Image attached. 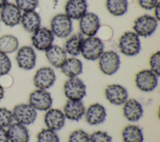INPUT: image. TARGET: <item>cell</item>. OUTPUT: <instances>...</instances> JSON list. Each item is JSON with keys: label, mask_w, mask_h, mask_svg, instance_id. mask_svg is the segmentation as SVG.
I'll return each instance as SVG.
<instances>
[{"label": "cell", "mask_w": 160, "mask_h": 142, "mask_svg": "<svg viewBox=\"0 0 160 142\" xmlns=\"http://www.w3.org/2000/svg\"><path fill=\"white\" fill-rule=\"evenodd\" d=\"M118 47L123 55L128 57L135 56L141 50L139 37L133 31L125 32L119 39Z\"/></svg>", "instance_id": "cell-1"}, {"label": "cell", "mask_w": 160, "mask_h": 142, "mask_svg": "<svg viewBox=\"0 0 160 142\" xmlns=\"http://www.w3.org/2000/svg\"><path fill=\"white\" fill-rule=\"evenodd\" d=\"M104 44L102 40L95 36L84 38L81 54L87 60L94 61L98 60L104 52Z\"/></svg>", "instance_id": "cell-2"}, {"label": "cell", "mask_w": 160, "mask_h": 142, "mask_svg": "<svg viewBox=\"0 0 160 142\" xmlns=\"http://www.w3.org/2000/svg\"><path fill=\"white\" fill-rule=\"evenodd\" d=\"M50 30L54 36L59 38H66L72 31V19L65 14H58L51 21Z\"/></svg>", "instance_id": "cell-3"}, {"label": "cell", "mask_w": 160, "mask_h": 142, "mask_svg": "<svg viewBox=\"0 0 160 142\" xmlns=\"http://www.w3.org/2000/svg\"><path fill=\"white\" fill-rule=\"evenodd\" d=\"M121 59L119 54L114 50L104 51L98 59V65L102 73L112 75L120 67Z\"/></svg>", "instance_id": "cell-4"}, {"label": "cell", "mask_w": 160, "mask_h": 142, "mask_svg": "<svg viewBox=\"0 0 160 142\" xmlns=\"http://www.w3.org/2000/svg\"><path fill=\"white\" fill-rule=\"evenodd\" d=\"M158 25V21L154 16L144 14L134 21L132 26L133 32L139 37H149L156 31Z\"/></svg>", "instance_id": "cell-5"}, {"label": "cell", "mask_w": 160, "mask_h": 142, "mask_svg": "<svg viewBox=\"0 0 160 142\" xmlns=\"http://www.w3.org/2000/svg\"><path fill=\"white\" fill-rule=\"evenodd\" d=\"M64 93L68 100H82L86 94V86L78 77L69 78L63 86Z\"/></svg>", "instance_id": "cell-6"}, {"label": "cell", "mask_w": 160, "mask_h": 142, "mask_svg": "<svg viewBox=\"0 0 160 142\" xmlns=\"http://www.w3.org/2000/svg\"><path fill=\"white\" fill-rule=\"evenodd\" d=\"M11 111L13 120L25 126L34 123L38 115L37 111L29 103L16 105Z\"/></svg>", "instance_id": "cell-7"}, {"label": "cell", "mask_w": 160, "mask_h": 142, "mask_svg": "<svg viewBox=\"0 0 160 142\" xmlns=\"http://www.w3.org/2000/svg\"><path fill=\"white\" fill-rule=\"evenodd\" d=\"M158 78L159 77L151 70L143 69L136 74L135 85L139 90L144 92H150L157 87Z\"/></svg>", "instance_id": "cell-8"}, {"label": "cell", "mask_w": 160, "mask_h": 142, "mask_svg": "<svg viewBox=\"0 0 160 142\" xmlns=\"http://www.w3.org/2000/svg\"><path fill=\"white\" fill-rule=\"evenodd\" d=\"M52 98L47 90L36 89L29 96V104L36 111H46L51 108Z\"/></svg>", "instance_id": "cell-9"}, {"label": "cell", "mask_w": 160, "mask_h": 142, "mask_svg": "<svg viewBox=\"0 0 160 142\" xmlns=\"http://www.w3.org/2000/svg\"><path fill=\"white\" fill-rule=\"evenodd\" d=\"M101 26L99 16L94 12H86L79 19L81 34L86 37L95 36Z\"/></svg>", "instance_id": "cell-10"}, {"label": "cell", "mask_w": 160, "mask_h": 142, "mask_svg": "<svg viewBox=\"0 0 160 142\" xmlns=\"http://www.w3.org/2000/svg\"><path fill=\"white\" fill-rule=\"evenodd\" d=\"M54 70L49 67H42L36 70L33 77V84L37 89L48 90L56 81Z\"/></svg>", "instance_id": "cell-11"}, {"label": "cell", "mask_w": 160, "mask_h": 142, "mask_svg": "<svg viewBox=\"0 0 160 142\" xmlns=\"http://www.w3.org/2000/svg\"><path fill=\"white\" fill-rule=\"evenodd\" d=\"M54 39V36L51 31L46 27H39L31 36L32 46L41 51H45L50 47L52 45Z\"/></svg>", "instance_id": "cell-12"}, {"label": "cell", "mask_w": 160, "mask_h": 142, "mask_svg": "<svg viewBox=\"0 0 160 142\" xmlns=\"http://www.w3.org/2000/svg\"><path fill=\"white\" fill-rule=\"evenodd\" d=\"M16 60L19 68L26 70H32L36 64V54L34 49L29 45L22 46L17 51Z\"/></svg>", "instance_id": "cell-13"}, {"label": "cell", "mask_w": 160, "mask_h": 142, "mask_svg": "<svg viewBox=\"0 0 160 142\" xmlns=\"http://www.w3.org/2000/svg\"><path fill=\"white\" fill-rule=\"evenodd\" d=\"M104 95L111 104L116 106L122 105L128 99V92L126 88L118 83L107 85L104 90Z\"/></svg>", "instance_id": "cell-14"}, {"label": "cell", "mask_w": 160, "mask_h": 142, "mask_svg": "<svg viewBox=\"0 0 160 142\" xmlns=\"http://www.w3.org/2000/svg\"><path fill=\"white\" fill-rule=\"evenodd\" d=\"M21 11L15 4L7 2L0 11L1 21L7 26L14 27L20 23Z\"/></svg>", "instance_id": "cell-15"}, {"label": "cell", "mask_w": 160, "mask_h": 142, "mask_svg": "<svg viewBox=\"0 0 160 142\" xmlns=\"http://www.w3.org/2000/svg\"><path fill=\"white\" fill-rule=\"evenodd\" d=\"M66 118L63 111L60 109L51 108L47 111L44 116V122L47 128L54 131L62 129L65 125Z\"/></svg>", "instance_id": "cell-16"}, {"label": "cell", "mask_w": 160, "mask_h": 142, "mask_svg": "<svg viewBox=\"0 0 160 142\" xmlns=\"http://www.w3.org/2000/svg\"><path fill=\"white\" fill-rule=\"evenodd\" d=\"M107 116L105 107L99 103L91 104L86 108L84 118L87 123L90 125H98L102 123Z\"/></svg>", "instance_id": "cell-17"}, {"label": "cell", "mask_w": 160, "mask_h": 142, "mask_svg": "<svg viewBox=\"0 0 160 142\" xmlns=\"http://www.w3.org/2000/svg\"><path fill=\"white\" fill-rule=\"evenodd\" d=\"M144 113L142 105L134 98H128L122 105L124 117L130 122H136L142 116Z\"/></svg>", "instance_id": "cell-18"}, {"label": "cell", "mask_w": 160, "mask_h": 142, "mask_svg": "<svg viewBox=\"0 0 160 142\" xmlns=\"http://www.w3.org/2000/svg\"><path fill=\"white\" fill-rule=\"evenodd\" d=\"M86 107L81 100H68L63 108L66 119L78 121L84 115Z\"/></svg>", "instance_id": "cell-19"}, {"label": "cell", "mask_w": 160, "mask_h": 142, "mask_svg": "<svg viewBox=\"0 0 160 142\" xmlns=\"http://www.w3.org/2000/svg\"><path fill=\"white\" fill-rule=\"evenodd\" d=\"M65 14L71 19L79 20L87 12L86 0H68L65 5Z\"/></svg>", "instance_id": "cell-20"}, {"label": "cell", "mask_w": 160, "mask_h": 142, "mask_svg": "<svg viewBox=\"0 0 160 142\" xmlns=\"http://www.w3.org/2000/svg\"><path fill=\"white\" fill-rule=\"evenodd\" d=\"M10 142H29L30 135L26 126L17 122H12L7 130Z\"/></svg>", "instance_id": "cell-21"}, {"label": "cell", "mask_w": 160, "mask_h": 142, "mask_svg": "<svg viewBox=\"0 0 160 142\" xmlns=\"http://www.w3.org/2000/svg\"><path fill=\"white\" fill-rule=\"evenodd\" d=\"M45 52V56L49 64L55 68L60 69L67 59V54L64 48L52 45Z\"/></svg>", "instance_id": "cell-22"}, {"label": "cell", "mask_w": 160, "mask_h": 142, "mask_svg": "<svg viewBox=\"0 0 160 142\" xmlns=\"http://www.w3.org/2000/svg\"><path fill=\"white\" fill-rule=\"evenodd\" d=\"M20 22L24 29L30 33H33L41 27V17L35 11L23 12Z\"/></svg>", "instance_id": "cell-23"}, {"label": "cell", "mask_w": 160, "mask_h": 142, "mask_svg": "<svg viewBox=\"0 0 160 142\" xmlns=\"http://www.w3.org/2000/svg\"><path fill=\"white\" fill-rule=\"evenodd\" d=\"M62 73L68 78L78 77L82 72L83 65L81 60L72 57L67 58L60 68Z\"/></svg>", "instance_id": "cell-24"}, {"label": "cell", "mask_w": 160, "mask_h": 142, "mask_svg": "<svg viewBox=\"0 0 160 142\" xmlns=\"http://www.w3.org/2000/svg\"><path fill=\"white\" fill-rule=\"evenodd\" d=\"M124 142H142L144 135L141 128L136 125L126 126L121 132Z\"/></svg>", "instance_id": "cell-25"}, {"label": "cell", "mask_w": 160, "mask_h": 142, "mask_svg": "<svg viewBox=\"0 0 160 142\" xmlns=\"http://www.w3.org/2000/svg\"><path fill=\"white\" fill-rule=\"evenodd\" d=\"M83 39L84 37L81 34H76L70 36L64 44V49L66 54L72 57H76L81 54Z\"/></svg>", "instance_id": "cell-26"}, {"label": "cell", "mask_w": 160, "mask_h": 142, "mask_svg": "<svg viewBox=\"0 0 160 142\" xmlns=\"http://www.w3.org/2000/svg\"><path fill=\"white\" fill-rule=\"evenodd\" d=\"M19 40L11 34H5L0 37V52L6 54H11L18 50Z\"/></svg>", "instance_id": "cell-27"}, {"label": "cell", "mask_w": 160, "mask_h": 142, "mask_svg": "<svg viewBox=\"0 0 160 142\" xmlns=\"http://www.w3.org/2000/svg\"><path fill=\"white\" fill-rule=\"evenodd\" d=\"M106 6L108 12L114 16H121L128 11L127 0H106Z\"/></svg>", "instance_id": "cell-28"}, {"label": "cell", "mask_w": 160, "mask_h": 142, "mask_svg": "<svg viewBox=\"0 0 160 142\" xmlns=\"http://www.w3.org/2000/svg\"><path fill=\"white\" fill-rule=\"evenodd\" d=\"M37 142H60V139L56 131L45 128L38 132Z\"/></svg>", "instance_id": "cell-29"}, {"label": "cell", "mask_w": 160, "mask_h": 142, "mask_svg": "<svg viewBox=\"0 0 160 142\" xmlns=\"http://www.w3.org/2000/svg\"><path fill=\"white\" fill-rule=\"evenodd\" d=\"M68 142H89V135L82 129L76 130L69 135Z\"/></svg>", "instance_id": "cell-30"}, {"label": "cell", "mask_w": 160, "mask_h": 142, "mask_svg": "<svg viewBox=\"0 0 160 142\" xmlns=\"http://www.w3.org/2000/svg\"><path fill=\"white\" fill-rule=\"evenodd\" d=\"M13 120L12 111L6 107H0V128L8 127Z\"/></svg>", "instance_id": "cell-31"}, {"label": "cell", "mask_w": 160, "mask_h": 142, "mask_svg": "<svg viewBox=\"0 0 160 142\" xmlns=\"http://www.w3.org/2000/svg\"><path fill=\"white\" fill-rule=\"evenodd\" d=\"M16 5L21 11H35L39 4V0H15Z\"/></svg>", "instance_id": "cell-32"}, {"label": "cell", "mask_w": 160, "mask_h": 142, "mask_svg": "<svg viewBox=\"0 0 160 142\" xmlns=\"http://www.w3.org/2000/svg\"><path fill=\"white\" fill-rule=\"evenodd\" d=\"M149 64L151 70L158 77L160 75V52L159 50L153 53L149 57Z\"/></svg>", "instance_id": "cell-33"}, {"label": "cell", "mask_w": 160, "mask_h": 142, "mask_svg": "<svg viewBox=\"0 0 160 142\" xmlns=\"http://www.w3.org/2000/svg\"><path fill=\"white\" fill-rule=\"evenodd\" d=\"M11 67V61L8 54L0 52V76L8 74Z\"/></svg>", "instance_id": "cell-34"}, {"label": "cell", "mask_w": 160, "mask_h": 142, "mask_svg": "<svg viewBox=\"0 0 160 142\" xmlns=\"http://www.w3.org/2000/svg\"><path fill=\"white\" fill-rule=\"evenodd\" d=\"M89 142H112V137L106 131H96L89 135Z\"/></svg>", "instance_id": "cell-35"}, {"label": "cell", "mask_w": 160, "mask_h": 142, "mask_svg": "<svg viewBox=\"0 0 160 142\" xmlns=\"http://www.w3.org/2000/svg\"><path fill=\"white\" fill-rule=\"evenodd\" d=\"M158 2V0H138L141 7L145 10L153 9Z\"/></svg>", "instance_id": "cell-36"}, {"label": "cell", "mask_w": 160, "mask_h": 142, "mask_svg": "<svg viewBox=\"0 0 160 142\" xmlns=\"http://www.w3.org/2000/svg\"><path fill=\"white\" fill-rule=\"evenodd\" d=\"M0 142H9L7 130L3 128H0Z\"/></svg>", "instance_id": "cell-37"}, {"label": "cell", "mask_w": 160, "mask_h": 142, "mask_svg": "<svg viewBox=\"0 0 160 142\" xmlns=\"http://www.w3.org/2000/svg\"><path fill=\"white\" fill-rule=\"evenodd\" d=\"M154 17L159 21L160 19V7H159V2H158L155 7H154Z\"/></svg>", "instance_id": "cell-38"}, {"label": "cell", "mask_w": 160, "mask_h": 142, "mask_svg": "<svg viewBox=\"0 0 160 142\" xmlns=\"http://www.w3.org/2000/svg\"><path fill=\"white\" fill-rule=\"evenodd\" d=\"M4 95V90L2 86L0 84V101L3 98Z\"/></svg>", "instance_id": "cell-39"}, {"label": "cell", "mask_w": 160, "mask_h": 142, "mask_svg": "<svg viewBox=\"0 0 160 142\" xmlns=\"http://www.w3.org/2000/svg\"><path fill=\"white\" fill-rule=\"evenodd\" d=\"M7 2L8 0H0V9H1Z\"/></svg>", "instance_id": "cell-40"}]
</instances>
